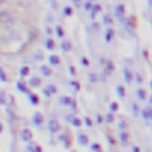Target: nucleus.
Returning <instances> with one entry per match:
<instances>
[{
  "label": "nucleus",
  "mask_w": 152,
  "mask_h": 152,
  "mask_svg": "<svg viewBox=\"0 0 152 152\" xmlns=\"http://www.w3.org/2000/svg\"><path fill=\"white\" fill-rule=\"evenodd\" d=\"M92 30L97 32V30H99V25H97V23H92Z\"/></svg>",
  "instance_id": "a18cd8bd"
},
{
  "label": "nucleus",
  "mask_w": 152,
  "mask_h": 152,
  "mask_svg": "<svg viewBox=\"0 0 152 152\" xmlns=\"http://www.w3.org/2000/svg\"><path fill=\"white\" fill-rule=\"evenodd\" d=\"M66 120L71 124V126H75V127H80L83 122H81V118H78L75 113H69V115H66Z\"/></svg>",
  "instance_id": "20e7f679"
},
{
  "label": "nucleus",
  "mask_w": 152,
  "mask_h": 152,
  "mask_svg": "<svg viewBox=\"0 0 152 152\" xmlns=\"http://www.w3.org/2000/svg\"><path fill=\"white\" fill-rule=\"evenodd\" d=\"M113 12H115V16H118V20H122L126 16V5L124 4H117L113 7Z\"/></svg>",
  "instance_id": "0eeeda50"
},
{
  "label": "nucleus",
  "mask_w": 152,
  "mask_h": 152,
  "mask_svg": "<svg viewBox=\"0 0 152 152\" xmlns=\"http://www.w3.org/2000/svg\"><path fill=\"white\" fill-rule=\"evenodd\" d=\"M7 80H9V78H7V75H5V71L0 67V81H7Z\"/></svg>",
  "instance_id": "4c0bfd02"
},
{
  "label": "nucleus",
  "mask_w": 152,
  "mask_h": 152,
  "mask_svg": "<svg viewBox=\"0 0 152 152\" xmlns=\"http://www.w3.org/2000/svg\"><path fill=\"white\" fill-rule=\"evenodd\" d=\"M96 120H97L99 124H103V122H104V117H103L101 113H97V115H96Z\"/></svg>",
  "instance_id": "a19ab883"
},
{
  "label": "nucleus",
  "mask_w": 152,
  "mask_h": 152,
  "mask_svg": "<svg viewBox=\"0 0 152 152\" xmlns=\"http://www.w3.org/2000/svg\"><path fill=\"white\" fill-rule=\"evenodd\" d=\"M104 122H106V124H113L115 122V117H113L112 112H108V113L104 115Z\"/></svg>",
  "instance_id": "bb28decb"
},
{
  "label": "nucleus",
  "mask_w": 152,
  "mask_h": 152,
  "mask_svg": "<svg viewBox=\"0 0 152 152\" xmlns=\"http://www.w3.org/2000/svg\"><path fill=\"white\" fill-rule=\"evenodd\" d=\"M90 151H92V152H103L99 143H90Z\"/></svg>",
  "instance_id": "f704fd0d"
},
{
  "label": "nucleus",
  "mask_w": 152,
  "mask_h": 152,
  "mask_svg": "<svg viewBox=\"0 0 152 152\" xmlns=\"http://www.w3.org/2000/svg\"><path fill=\"white\" fill-rule=\"evenodd\" d=\"M131 112H133V115H142V110H140L138 103H133L131 104Z\"/></svg>",
  "instance_id": "a878e982"
},
{
  "label": "nucleus",
  "mask_w": 152,
  "mask_h": 152,
  "mask_svg": "<svg viewBox=\"0 0 152 152\" xmlns=\"http://www.w3.org/2000/svg\"><path fill=\"white\" fill-rule=\"evenodd\" d=\"M71 2H73V4H75L76 7H80V4H81V0H71Z\"/></svg>",
  "instance_id": "49530a36"
},
{
  "label": "nucleus",
  "mask_w": 152,
  "mask_h": 152,
  "mask_svg": "<svg viewBox=\"0 0 152 152\" xmlns=\"http://www.w3.org/2000/svg\"><path fill=\"white\" fill-rule=\"evenodd\" d=\"M115 94L122 99V97L126 96V88H124V85H117V87H115Z\"/></svg>",
  "instance_id": "aec40b11"
},
{
  "label": "nucleus",
  "mask_w": 152,
  "mask_h": 152,
  "mask_svg": "<svg viewBox=\"0 0 152 152\" xmlns=\"http://www.w3.org/2000/svg\"><path fill=\"white\" fill-rule=\"evenodd\" d=\"M113 37H115V30L113 28H106V30H104V36H103L104 42H112Z\"/></svg>",
  "instance_id": "f8f14e48"
},
{
  "label": "nucleus",
  "mask_w": 152,
  "mask_h": 152,
  "mask_svg": "<svg viewBox=\"0 0 152 152\" xmlns=\"http://www.w3.org/2000/svg\"><path fill=\"white\" fill-rule=\"evenodd\" d=\"M149 103H151V106H152V96H149Z\"/></svg>",
  "instance_id": "8fccbe9b"
},
{
  "label": "nucleus",
  "mask_w": 152,
  "mask_h": 152,
  "mask_svg": "<svg viewBox=\"0 0 152 152\" xmlns=\"http://www.w3.org/2000/svg\"><path fill=\"white\" fill-rule=\"evenodd\" d=\"M76 142H78V145H83V147L90 145V142H88V136H87L85 133H78V134H76Z\"/></svg>",
  "instance_id": "1a4fd4ad"
},
{
  "label": "nucleus",
  "mask_w": 152,
  "mask_h": 152,
  "mask_svg": "<svg viewBox=\"0 0 152 152\" xmlns=\"http://www.w3.org/2000/svg\"><path fill=\"white\" fill-rule=\"evenodd\" d=\"M118 142H120L122 145H127V143H129V133H127V131H120V133H118Z\"/></svg>",
  "instance_id": "ddd939ff"
},
{
  "label": "nucleus",
  "mask_w": 152,
  "mask_h": 152,
  "mask_svg": "<svg viewBox=\"0 0 152 152\" xmlns=\"http://www.w3.org/2000/svg\"><path fill=\"white\" fill-rule=\"evenodd\" d=\"M136 99H138V101H147V99H149V94H147V90L140 87V88L136 90Z\"/></svg>",
  "instance_id": "9b49d317"
},
{
  "label": "nucleus",
  "mask_w": 152,
  "mask_h": 152,
  "mask_svg": "<svg viewBox=\"0 0 152 152\" xmlns=\"http://www.w3.org/2000/svg\"><path fill=\"white\" fill-rule=\"evenodd\" d=\"M5 18V12H0V20H4Z\"/></svg>",
  "instance_id": "09e8293b"
},
{
  "label": "nucleus",
  "mask_w": 152,
  "mask_h": 152,
  "mask_svg": "<svg viewBox=\"0 0 152 152\" xmlns=\"http://www.w3.org/2000/svg\"><path fill=\"white\" fill-rule=\"evenodd\" d=\"M69 87H71L75 92H78V90H80V83H78L76 80H71V81H69Z\"/></svg>",
  "instance_id": "473e14b6"
},
{
  "label": "nucleus",
  "mask_w": 152,
  "mask_h": 152,
  "mask_svg": "<svg viewBox=\"0 0 152 152\" xmlns=\"http://www.w3.org/2000/svg\"><path fill=\"white\" fill-rule=\"evenodd\" d=\"M5 103H7V96L4 90H0V106H5Z\"/></svg>",
  "instance_id": "2f4dec72"
},
{
  "label": "nucleus",
  "mask_w": 152,
  "mask_h": 152,
  "mask_svg": "<svg viewBox=\"0 0 152 152\" xmlns=\"http://www.w3.org/2000/svg\"><path fill=\"white\" fill-rule=\"evenodd\" d=\"M71 152H75V151H71Z\"/></svg>",
  "instance_id": "5fc2aeb1"
},
{
  "label": "nucleus",
  "mask_w": 152,
  "mask_h": 152,
  "mask_svg": "<svg viewBox=\"0 0 152 152\" xmlns=\"http://www.w3.org/2000/svg\"><path fill=\"white\" fill-rule=\"evenodd\" d=\"M83 124H85L87 127H92V126H94V120H92L90 117H85V118H83Z\"/></svg>",
  "instance_id": "72a5a7b5"
},
{
  "label": "nucleus",
  "mask_w": 152,
  "mask_h": 152,
  "mask_svg": "<svg viewBox=\"0 0 152 152\" xmlns=\"http://www.w3.org/2000/svg\"><path fill=\"white\" fill-rule=\"evenodd\" d=\"M126 127H127L126 122H118V129H120V131H126Z\"/></svg>",
  "instance_id": "79ce46f5"
},
{
  "label": "nucleus",
  "mask_w": 152,
  "mask_h": 152,
  "mask_svg": "<svg viewBox=\"0 0 152 152\" xmlns=\"http://www.w3.org/2000/svg\"><path fill=\"white\" fill-rule=\"evenodd\" d=\"M134 81H136V83H138V85H140V83H142V81H143V76L140 75V73H136V75H134Z\"/></svg>",
  "instance_id": "58836bf2"
},
{
  "label": "nucleus",
  "mask_w": 152,
  "mask_h": 152,
  "mask_svg": "<svg viewBox=\"0 0 152 152\" xmlns=\"http://www.w3.org/2000/svg\"><path fill=\"white\" fill-rule=\"evenodd\" d=\"M16 88H18V92H21V94H27V96L32 94V92H30V87H28L23 80H18V81H16Z\"/></svg>",
  "instance_id": "7ed1b4c3"
},
{
  "label": "nucleus",
  "mask_w": 152,
  "mask_h": 152,
  "mask_svg": "<svg viewBox=\"0 0 152 152\" xmlns=\"http://www.w3.org/2000/svg\"><path fill=\"white\" fill-rule=\"evenodd\" d=\"M2 129H4V127H2V124H0V133H2Z\"/></svg>",
  "instance_id": "603ef678"
},
{
  "label": "nucleus",
  "mask_w": 152,
  "mask_h": 152,
  "mask_svg": "<svg viewBox=\"0 0 152 152\" xmlns=\"http://www.w3.org/2000/svg\"><path fill=\"white\" fill-rule=\"evenodd\" d=\"M55 36H57L58 39H62V41H64V36H66V32H64V28H62L60 25H57V27H55Z\"/></svg>",
  "instance_id": "412c9836"
},
{
  "label": "nucleus",
  "mask_w": 152,
  "mask_h": 152,
  "mask_svg": "<svg viewBox=\"0 0 152 152\" xmlns=\"http://www.w3.org/2000/svg\"><path fill=\"white\" fill-rule=\"evenodd\" d=\"M28 87H41V78H37V76H32L30 80H28Z\"/></svg>",
  "instance_id": "6ab92c4d"
},
{
  "label": "nucleus",
  "mask_w": 152,
  "mask_h": 152,
  "mask_svg": "<svg viewBox=\"0 0 152 152\" xmlns=\"http://www.w3.org/2000/svg\"><path fill=\"white\" fill-rule=\"evenodd\" d=\"M97 12H101V5H99V4H94V9H92V12H90V18H94Z\"/></svg>",
  "instance_id": "7c9ffc66"
},
{
  "label": "nucleus",
  "mask_w": 152,
  "mask_h": 152,
  "mask_svg": "<svg viewBox=\"0 0 152 152\" xmlns=\"http://www.w3.org/2000/svg\"><path fill=\"white\" fill-rule=\"evenodd\" d=\"M42 122H44L42 113H41V112H34V115H32V124H34L36 127H41V126H42Z\"/></svg>",
  "instance_id": "423d86ee"
},
{
  "label": "nucleus",
  "mask_w": 152,
  "mask_h": 152,
  "mask_svg": "<svg viewBox=\"0 0 152 152\" xmlns=\"http://www.w3.org/2000/svg\"><path fill=\"white\" fill-rule=\"evenodd\" d=\"M34 152H42V149H41V145H37V143H34Z\"/></svg>",
  "instance_id": "c03bdc74"
},
{
  "label": "nucleus",
  "mask_w": 152,
  "mask_h": 152,
  "mask_svg": "<svg viewBox=\"0 0 152 152\" xmlns=\"http://www.w3.org/2000/svg\"><path fill=\"white\" fill-rule=\"evenodd\" d=\"M124 81L126 83H133V73L127 66H124Z\"/></svg>",
  "instance_id": "2eb2a0df"
},
{
  "label": "nucleus",
  "mask_w": 152,
  "mask_h": 152,
  "mask_svg": "<svg viewBox=\"0 0 152 152\" xmlns=\"http://www.w3.org/2000/svg\"><path fill=\"white\" fill-rule=\"evenodd\" d=\"M90 2H96V0H90Z\"/></svg>",
  "instance_id": "864d4df0"
},
{
  "label": "nucleus",
  "mask_w": 152,
  "mask_h": 152,
  "mask_svg": "<svg viewBox=\"0 0 152 152\" xmlns=\"http://www.w3.org/2000/svg\"><path fill=\"white\" fill-rule=\"evenodd\" d=\"M20 138H21L23 142H27V143H32V138H34V134H32V131H30V129H21V133H20Z\"/></svg>",
  "instance_id": "39448f33"
},
{
  "label": "nucleus",
  "mask_w": 152,
  "mask_h": 152,
  "mask_svg": "<svg viewBox=\"0 0 152 152\" xmlns=\"http://www.w3.org/2000/svg\"><path fill=\"white\" fill-rule=\"evenodd\" d=\"M53 32H55V30H53V28H50V27L46 25V34H48V37H51V34H53Z\"/></svg>",
  "instance_id": "37998d69"
},
{
  "label": "nucleus",
  "mask_w": 152,
  "mask_h": 152,
  "mask_svg": "<svg viewBox=\"0 0 152 152\" xmlns=\"http://www.w3.org/2000/svg\"><path fill=\"white\" fill-rule=\"evenodd\" d=\"M88 81L90 83H97V81H101V76H97L96 73H88Z\"/></svg>",
  "instance_id": "5701e85b"
},
{
  "label": "nucleus",
  "mask_w": 152,
  "mask_h": 152,
  "mask_svg": "<svg viewBox=\"0 0 152 152\" xmlns=\"http://www.w3.org/2000/svg\"><path fill=\"white\" fill-rule=\"evenodd\" d=\"M28 101H30L32 104H39V96L37 94H30V96H28Z\"/></svg>",
  "instance_id": "c756f323"
},
{
  "label": "nucleus",
  "mask_w": 152,
  "mask_h": 152,
  "mask_svg": "<svg viewBox=\"0 0 152 152\" xmlns=\"http://www.w3.org/2000/svg\"><path fill=\"white\" fill-rule=\"evenodd\" d=\"M39 73H41V76L48 78V76H51V69H50V66H46V64H41V66H39Z\"/></svg>",
  "instance_id": "4468645a"
},
{
  "label": "nucleus",
  "mask_w": 152,
  "mask_h": 152,
  "mask_svg": "<svg viewBox=\"0 0 152 152\" xmlns=\"http://www.w3.org/2000/svg\"><path fill=\"white\" fill-rule=\"evenodd\" d=\"M48 131H50L51 134L60 133V122H58L57 118H50V120H48Z\"/></svg>",
  "instance_id": "f03ea898"
},
{
  "label": "nucleus",
  "mask_w": 152,
  "mask_h": 152,
  "mask_svg": "<svg viewBox=\"0 0 152 152\" xmlns=\"http://www.w3.org/2000/svg\"><path fill=\"white\" fill-rule=\"evenodd\" d=\"M73 12H75V11H73V7H71V5H66V7L62 9V14H64V16H67V18H69V16H73Z\"/></svg>",
  "instance_id": "393cba45"
},
{
  "label": "nucleus",
  "mask_w": 152,
  "mask_h": 152,
  "mask_svg": "<svg viewBox=\"0 0 152 152\" xmlns=\"http://www.w3.org/2000/svg\"><path fill=\"white\" fill-rule=\"evenodd\" d=\"M103 64H104V67L108 69V73H112V71L115 69V67H113V62H112V60H103Z\"/></svg>",
  "instance_id": "c85d7f7f"
},
{
  "label": "nucleus",
  "mask_w": 152,
  "mask_h": 152,
  "mask_svg": "<svg viewBox=\"0 0 152 152\" xmlns=\"http://www.w3.org/2000/svg\"><path fill=\"white\" fill-rule=\"evenodd\" d=\"M83 9H85L87 12H92V9H94V2H90V0L83 2Z\"/></svg>",
  "instance_id": "b1692460"
},
{
  "label": "nucleus",
  "mask_w": 152,
  "mask_h": 152,
  "mask_svg": "<svg viewBox=\"0 0 152 152\" xmlns=\"http://www.w3.org/2000/svg\"><path fill=\"white\" fill-rule=\"evenodd\" d=\"M103 25H104L106 28H112L113 20H112V16H110V14H103Z\"/></svg>",
  "instance_id": "f3484780"
},
{
  "label": "nucleus",
  "mask_w": 152,
  "mask_h": 152,
  "mask_svg": "<svg viewBox=\"0 0 152 152\" xmlns=\"http://www.w3.org/2000/svg\"><path fill=\"white\" fill-rule=\"evenodd\" d=\"M69 75H71V76H76V67L73 66V64L69 66Z\"/></svg>",
  "instance_id": "ea45409f"
},
{
  "label": "nucleus",
  "mask_w": 152,
  "mask_h": 152,
  "mask_svg": "<svg viewBox=\"0 0 152 152\" xmlns=\"http://www.w3.org/2000/svg\"><path fill=\"white\" fill-rule=\"evenodd\" d=\"M142 118L145 120V122H151L152 124V106L149 104V106H145L143 110H142Z\"/></svg>",
  "instance_id": "6e6552de"
},
{
  "label": "nucleus",
  "mask_w": 152,
  "mask_h": 152,
  "mask_svg": "<svg viewBox=\"0 0 152 152\" xmlns=\"http://www.w3.org/2000/svg\"><path fill=\"white\" fill-rule=\"evenodd\" d=\"M20 75L23 76V78L30 75V69H28V66H21V67H20Z\"/></svg>",
  "instance_id": "cd10ccee"
},
{
  "label": "nucleus",
  "mask_w": 152,
  "mask_h": 152,
  "mask_svg": "<svg viewBox=\"0 0 152 152\" xmlns=\"http://www.w3.org/2000/svg\"><path fill=\"white\" fill-rule=\"evenodd\" d=\"M117 110H118V103H110V112H112V113H115V112H117Z\"/></svg>",
  "instance_id": "e433bc0d"
},
{
  "label": "nucleus",
  "mask_w": 152,
  "mask_h": 152,
  "mask_svg": "<svg viewBox=\"0 0 152 152\" xmlns=\"http://www.w3.org/2000/svg\"><path fill=\"white\" fill-rule=\"evenodd\" d=\"M44 46H46V50L51 51V50H55V41H53L51 37H48L46 41H44Z\"/></svg>",
  "instance_id": "4be33fe9"
},
{
  "label": "nucleus",
  "mask_w": 152,
  "mask_h": 152,
  "mask_svg": "<svg viewBox=\"0 0 152 152\" xmlns=\"http://www.w3.org/2000/svg\"><path fill=\"white\" fill-rule=\"evenodd\" d=\"M80 62H81V66H83V67H88V66H90V60H88L87 57H81V58H80Z\"/></svg>",
  "instance_id": "c9c22d12"
},
{
  "label": "nucleus",
  "mask_w": 152,
  "mask_h": 152,
  "mask_svg": "<svg viewBox=\"0 0 152 152\" xmlns=\"http://www.w3.org/2000/svg\"><path fill=\"white\" fill-rule=\"evenodd\" d=\"M48 64L53 66V67L60 66V57H58V55H50V57H48Z\"/></svg>",
  "instance_id": "dca6fc26"
},
{
  "label": "nucleus",
  "mask_w": 152,
  "mask_h": 152,
  "mask_svg": "<svg viewBox=\"0 0 152 152\" xmlns=\"http://www.w3.org/2000/svg\"><path fill=\"white\" fill-rule=\"evenodd\" d=\"M60 48H62V51H71V48H73V44H71V41H67V39H64V41H60Z\"/></svg>",
  "instance_id": "a211bd4d"
},
{
  "label": "nucleus",
  "mask_w": 152,
  "mask_h": 152,
  "mask_svg": "<svg viewBox=\"0 0 152 152\" xmlns=\"http://www.w3.org/2000/svg\"><path fill=\"white\" fill-rule=\"evenodd\" d=\"M131 152H142V149H140V147H133V149H131Z\"/></svg>",
  "instance_id": "de8ad7c7"
},
{
  "label": "nucleus",
  "mask_w": 152,
  "mask_h": 152,
  "mask_svg": "<svg viewBox=\"0 0 152 152\" xmlns=\"http://www.w3.org/2000/svg\"><path fill=\"white\" fill-rule=\"evenodd\" d=\"M147 2H149V5H151V7H152V0H147Z\"/></svg>",
  "instance_id": "3c124183"
},
{
  "label": "nucleus",
  "mask_w": 152,
  "mask_h": 152,
  "mask_svg": "<svg viewBox=\"0 0 152 152\" xmlns=\"http://www.w3.org/2000/svg\"><path fill=\"white\" fill-rule=\"evenodd\" d=\"M42 94H44L46 97H51V96H55V94H57V87L50 83V85H46V87L42 88Z\"/></svg>",
  "instance_id": "9d476101"
},
{
  "label": "nucleus",
  "mask_w": 152,
  "mask_h": 152,
  "mask_svg": "<svg viewBox=\"0 0 152 152\" xmlns=\"http://www.w3.org/2000/svg\"><path fill=\"white\" fill-rule=\"evenodd\" d=\"M58 103L62 104V106H67V108H71L73 112L76 110V101L73 97H69V96H60L58 97Z\"/></svg>",
  "instance_id": "f257e3e1"
}]
</instances>
